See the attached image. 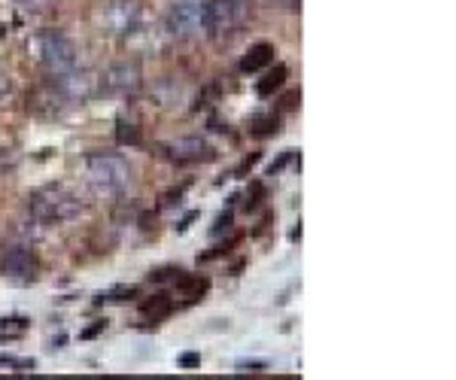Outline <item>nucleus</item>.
<instances>
[{
  "mask_svg": "<svg viewBox=\"0 0 456 380\" xmlns=\"http://www.w3.org/2000/svg\"><path fill=\"white\" fill-rule=\"evenodd\" d=\"M0 271L6 277H16V280H34L37 271H40V262L28 247H10L0 259Z\"/></svg>",
  "mask_w": 456,
  "mask_h": 380,
  "instance_id": "8",
  "label": "nucleus"
},
{
  "mask_svg": "<svg viewBox=\"0 0 456 380\" xmlns=\"http://www.w3.org/2000/svg\"><path fill=\"white\" fill-rule=\"evenodd\" d=\"M208 277H176V292H180L183 298H189V302H195V298H201L204 292H208Z\"/></svg>",
  "mask_w": 456,
  "mask_h": 380,
  "instance_id": "13",
  "label": "nucleus"
},
{
  "mask_svg": "<svg viewBox=\"0 0 456 380\" xmlns=\"http://www.w3.org/2000/svg\"><path fill=\"white\" fill-rule=\"evenodd\" d=\"M86 177L98 192L116 195L128 186V162L122 156H113V152H94V156L86 158Z\"/></svg>",
  "mask_w": 456,
  "mask_h": 380,
  "instance_id": "3",
  "label": "nucleus"
},
{
  "mask_svg": "<svg viewBox=\"0 0 456 380\" xmlns=\"http://www.w3.org/2000/svg\"><path fill=\"white\" fill-rule=\"evenodd\" d=\"M277 6H283V10H289V12H298L301 10V0H274Z\"/></svg>",
  "mask_w": 456,
  "mask_h": 380,
  "instance_id": "17",
  "label": "nucleus"
},
{
  "mask_svg": "<svg viewBox=\"0 0 456 380\" xmlns=\"http://www.w3.org/2000/svg\"><path fill=\"white\" fill-rule=\"evenodd\" d=\"M161 152L174 165H195V162H213L216 158L213 146L208 141H201V137H176V141L161 143Z\"/></svg>",
  "mask_w": 456,
  "mask_h": 380,
  "instance_id": "7",
  "label": "nucleus"
},
{
  "mask_svg": "<svg viewBox=\"0 0 456 380\" xmlns=\"http://www.w3.org/2000/svg\"><path fill=\"white\" fill-rule=\"evenodd\" d=\"M183 365H198V356H183Z\"/></svg>",
  "mask_w": 456,
  "mask_h": 380,
  "instance_id": "18",
  "label": "nucleus"
},
{
  "mask_svg": "<svg viewBox=\"0 0 456 380\" xmlns=\"http://www.w3.org/2000/svg\"><path fill=\"white\" fill-rule=\"evenodd\" d=\"M0 365H10V368H34V362H21V360H10V356H0Z\"/></svg>",
  "mask_w": 456,
  "mask_h": 380,
  "instance_id": "16",
  "label": "nucleus"
},
{
  "mask_svg": "<svg viewBox=\"0 0 456 380\" xmlns=\"http://www.w3.org/2000/svg\"><path fill=\"white\" fill-rule=\"evenodd\" d=\"M64 104H70V101L64 98L61 89H58L53 79H49V85H40L37 92L28 94V109H31V113H37V116H49V119L61 113Z\"/></svg>",
  "mask_w": 456,
  "mask_h": 380,
  "instance_id": "9",
  "label": "nucleus"
},
{
  "mask_svg": "<svg viewBox=\"0 0 456 380\" xmlns=\"http://www.w3.org/2000/svg\"><path fill=\"white\" fill-rule=\"evenodd\" d=\"M286 77H289V70H286L283 64H277L274 70L265 73L259 83H256V92H259V98H271V94H274L277 89H283Z\"/></svg>",
  "mask_w": 456,
  "mask_h": 380,
  "instance_id": "12",
  "label": "nucleus"
},
{
  "mask_svg": "<svg viewBox=\"0 0 456 380\" xmlns=\"http://www.w3.org/2000/svg\"><path fill=\"white\" fill-rule=\"evenodd\" d=\"M37 55L49 77H64L77 68V46L61 31L37 34Z\"/></svg>",
  "mask_w": 456,
  "mask_h": 380,
  "instance_id": "4",
  "label": "nucleus"
},
{
  "mask_svg": "<svg viewBox=\"0 0 456 380\" xmlns=\"http://www.w3.org/2000/svg\"><path fill=\"white\" fill-rule=\"evenodd\" d=\"M141 313L152 323H161V319H167L174 313V302L167 295H152L141 304Z\"/></svg>",
  "mask_w": 456,
  "mask_h": 380,
  "instance_id": "11",
  "label": "nucleus"
},
{
  "mask_svg": "<svg viewBox=\"0 0 456 380\" xmlns=\"http://www.w3.org/2000/svg\"><path fill=\"white\" fill-rule=\"evenodd\" d=\"M79 210H83V201H79L68 186H58V182L43 186L40 192H34L31 198H28V214L43 225L68 222Z\"/></svg>",
  "mask_w": 456,
  "mask_h": 380,
  "instance_id": "1",
  "label": "nucleus"
},
{
  "mask_svg": "<svg viewBox=\"0 0 456 380\" xmlns=\"http://www.w3.org/2000/svg\"><path fill=\"white\" fill-rule=\"evenodd\" d=\"M277 131H281V119H277V116H265V119L256 122L253 134L256 137H268V134H277Z\"/></svg>",
  "mask_w": 456,
  "mask_h": 380,
  "instance_id": "15",
  "label": "nucleus"
},
{
  "mask_svg": "<svg viewBox=\"0 0 456 380\" xmlns=\"http://www.w3.org/2000/svg\"><path fill=\"white\" fill-rule=\"evenodd\" d=\"M143 83V70H141V61H116L110 64V68L101 73L98 79V92L101 94H110V98H116V94H131L137 92Z\"/></svg>",
  "mask_w": 456,
  "mask_h": 380,
  "instance_id": "5",
  "label": "nucleus"
},
{
  "mask_svg": "<svg viewBox=\"0 0 456 380\" xmlns=\"http://www.w3.org/2000/svg\"><path fill=\"white\" fill-rule=\"evenodd\" d=\"M277 49L271 46V43H256V46H249V53L240 58V70L244 73H256L262 68H268L271 61H274Z\"/></svg>",
  "mask_w": 456,
  "mask_h": 380,
  "instance_id": "10",
  "label": "nucleus"
},
{
  "mask_svg": "<svg viewBox=\"0 0 456 380\" xmlns=\"http://www.w3.org/2000/svg\"><path fill=\"white\" fill-rule=\"evenodd\" d=\"M116 141L122 146H141L143 134H141V128L131 125V122H119V125H116Z\"/></svg>",
  "mask_w": 456,
  "mask_h": 380,
  "instance_id": "14",
  "label": "nucleus"
},
{
  "mask_svg": "<svg viewBox=\"0 0 456 380\" xmlns=\"http://www.w3.org/2000/svg\"><path fill=\"white\" fill-rule=\"evenodd\" d=\"M249 12H253V0H208L204 31L213 40H225V36L238 34L247 25Z\"/></svg>",
  "mask_w": 456,
  "mask_h": 380,
  "instance_id": "2",
  "label": "nucleus"
},
{
  "mask_svg": "<svg viewBox=\"0 0 456 380\" xmlns=\"http://www.w3.org/2000/svg\"><path fill=\"white\" fill-rule=\"evenodd\" d=\"M204 10H208V0H180L167 12V31L174 36H192L204 28Z\"/></svg>",
  "mask_w": 456,
  "mask_h": 380,
  "instance_id": "6",
  "label": "nucleus"
}]
</instances>
